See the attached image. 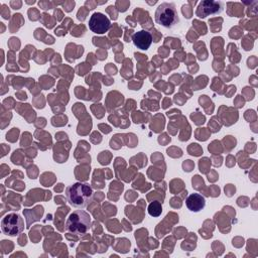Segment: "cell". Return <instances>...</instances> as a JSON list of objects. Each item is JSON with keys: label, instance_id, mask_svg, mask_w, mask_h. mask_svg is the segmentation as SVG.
Instances as JSON below:
<instances>
[{"label": "cell", "instance_id": "277c9868", "mask_svg": "<svg viewBox=\"0 0 258 258\" xmlns=\"http://www.w3.org/2000/svg\"><path fill=\"white\" fill-rule=\"evenodd\" d=\"M24 230V221L20 215L9 213L1 220V231L3 234L11 237H16Z\"/></svg>", "mask_w": 258, "mask_h": 258}, {"label": "cell", "instance_id": "8992f818", "mask_svg": "<svg viewBox=\"0 0 258 258\" xmlns=\"http://www.w3.org/2000/svg\"><path fill=\"white\" fill-rule=\"evenodd\" d=\"M224 10V2L222 1H213V0H204L200 2L197 16L204 18L209 15H217L222 13Z\"/></svg>", "mask_w": 258, "mask_h": 258}, {"label": "cell", "instance_id": "5b68a950", "mask_svg": "<svg viewBox=\"0 0 258 258\" xmlns=\"http://www.w3.org/2000/svg\"><path fill=\"white\" fill-rule=\"evenodd\" d=\"M111 27L110 19L101 12H95L89 19V28L96 34H104Z\"/></svg>", "mask_w": 258, "mask_h": 258}, {"label": "cell", "instance_id": "ba28073f", "mask_svg": "<svg viewBox=\"0 0 258 258\" xmlns=\"http://www.w3.org/2000/svg\"><path fill=\"white\" fill-rule=\"evenodd\" d=\"M185 206L190 212L198 213L205 208L206 200L202 195L198 192H194V194H190L185 199Z\"/></svg>", "mask_w": 258, "mask_h": 258}, {"label": "cell", "instance_id": "6da1fadb", "mask_svg": "<svg viewBox=\"0 0 258 258\" xmlns=\"http://www.w3.org/2000/svg\"><path fill=\"white\" fill-rule=\"evenodd\" d=\"M66 197L72 207L84 209L92 200L93 188L89 183L76 182L67 186Z\"/></svg>", "mask_w": 258, "mask_h": 258}, {"label": "cell", "instance_id": "9c48e42d", "mask_svg": "<svg viewBox=\"0 0 258 258\" xmlns=\"http://www.w3.org/2000/svg\"><path fill=\"white\" fill-rule=\"evenodd\" d=\"M147 212L151 217H159L162 213L161 203L158 201H153L148 205Z\"/></svg>", "mask_w": 258, "mask_h": 258}, {"label": "cell", "instance_id": "52a82bcc", "mask_svg": "<svg viewBox=\"0 0 258 258\" xmlns=\"http://www.w3.org/2000/svg\"><path fill=\"white\" fill-rule=\"evenodd\" d=\"M152 40H153V38H152L151 33L146 30L137 31L132 36L133 44L141 50L148 49L152 43Z\"/></svg>", "mask_w": 258, "mask_h": 258}, {"label": "cell", "instance_id": "3957f363", "mask_svg": "<svg viewBox=\"0 0 258 258\" xmlns=\"http://www.w3.org/2000/svg\"><path fill=\"white\" fill-rule=\"evenodd\" d=\"M154 20L158 25L164 28L171 29L175 27L179 22V17H178L175 4L171 2L161 3L156 8V11L154 14Z\"/></svg>", "mask_w": 258, "mask_h": 258}, {"label": "cell", "instance_id": "7a4b0ae2", "mask_svg": "<svg viewBox=\"0 0 258 258\" xmlns=\"http://www.w3.org/2000/svg\"><path fill=\"white\" fill-rule=\"evenodd\" d=\"M91 216L86 211L79 209L74 211L66 221L64 229L75 235H84L91 228Z\"/></svg>", "mask_w": 258, "mask_h": 258}]
</instances>
